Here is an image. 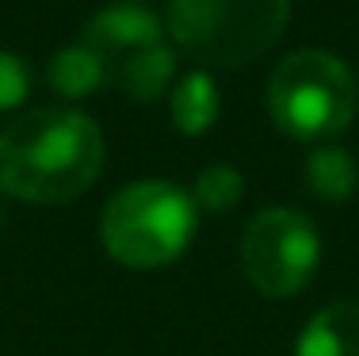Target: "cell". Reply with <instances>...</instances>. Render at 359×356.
<instances>
[{
    "mask_svg": "<svg viewBox=\"0 0 359 356\" xmlns=\"http://www.w3.org/2000/svg\"><path fill=\"white\" fill-rule=\"evenodd\" d=\"M199 207L168 180H138L107 199L100 218L104 249L126 268H165L191 245Z\"/></svg>",
    "mask_w": 359,
    "mask_h": 356,
    "instance_id": "cell-2",
    "label": "cell"
},
{
    "mask_svg": "<svg viewBox=\"0 0 359 356\" xmlns=\"http://www.w3.org/2000/svg\"><path fill=\"white\" fill-rule=\"evenodd\" d=\"M321 242L302 211L268 207L241 234V268L268 299H290L318 272Z\"/></svg>",
    "mask_w": 359,
    "mask_h": 356,
    "instance_id": "cell-5",
    "label": "cell"
},
{
    "mask_svg": "<svg viewBox=\"0 0 359 356\" xmlns=\"http://www.w3.org/2000/svg\"><path fill=\"white\" fill-rule=\"evenodd\" d=\"M104 157L96 119L73 107L27 112L0 134V192L39 207L69 203L96 184Z\"/></svg>",
    "mask_w": 359,
    "mask_h": 356,
    "instance_id": "cell-1",
    "label": "cell"
},
{
    "mask_svg": "<svg viewBox=\"0 0 359 356\" xmlns=\"http://www.w3.org/2000/svg\"><path fill=\"white\" fill-rule=\"evenodd\" d=\"M287 20L290 0H172L168 39L195 62L233 70L276 46Z\"/></svg>",
    "mask_w": 359,
    "mask_h": 356,
    "instance_id": "cell-4",
    "label": "cell"
},
{
    "mask_svg": "<svg viewBox=\"0 0 359 356\" xmlns=\"http://www.w3.org/2000/svg\"><path fill=\"white\" fill-rule=\"evenodd\" d=\"M241 192H245L241 173H237L233 165H226V161H218V165H207L199 173L191 199H195V207H203V211H229L241 199Z\"/></svg>",
    "mask_w": 359,
    "mask_h": 356,
    "instance_id": "cell-12",
    "label": "cell"
},
{
    "mask_svg": "<svg viewBox=\"0 0 359 356\" xmlns=\"http://www.w3.org/2000/svg\"><path fill=\"white\" fill-rule=\"evenodd\" d=\"M31 88V73L15 54L0 50V107H20Z\"/></svg>",
    "mask_w": 359,
    "mask_h": 356,
    "instance_id": "cell-13",
    "label": "cell"
},
{
    "mask_svg": "<svg viewBox=\"0 0 359 356\" xmlns=\"http://www.w3.org/2000/svg\"><path fill=\"white\" fill-rule=\"evenodd\" d=\"M218 119V88L207 73H187L172 92V123L184 134H203Z\"/></svg>",
    "mask_w": 359,
    "mask_h": 356,
    "instance_id": "cell-10",
    "label": "cell"
},
{
    "mask_svg": "<svg viewBox=\"0 0 359 356\" xmlns=\"http://www.w3.org/2000/svg\"><path fill=\"white\" fill-rule=\"evenodd\" d=\"M107 81V65L100 62V54H92L88 46H65L62 54L50 62V84H54V92H62V96H88V92L104 88Z\"/></svg>",
    "mask_w": 359,
    "mask_h": 356,
    "instance_id": "cell-11",
    "label": "cell"
},
{
    "mask_svg": "<svg viewBox=\"0 0 359 356\" xmlns=\"http://www.w3.org/2000/svg\"><path fill=\"white\" fill-rule=\"evenodd\" d=\"M4 226H8V207H4V196H0V234H4Z\"/></svg>",
    "mask_w": 359,
    "mask_h": 356,
    "instance_id": "cell-14",
    "label": "cell"
},
{
    "mask_svg": "<svg viewBox=\"0 0 359 356\" xmlns=\"http://www.w3.org/2000/svg\"><path fill=\"white\" fill-rule=\"evenodd\" d=\"M172 70H176L172 46H168V42H157V46L138 50L134 58H126V62L111 73V81L134 100H153V96L165 92L168 81H172Z\"/></svg>",
    "mask_w": 359,
    "mask_h": 356,
    "instance_id": "cell-8",
    "label": "cell"
},
{
    "mask_svg": "<svg viewBox=\"0 0 359 356\" xmlns=\"http://www.w3.org/2000/svg\"><path fill=\"white\" fill-rule=\"evenodd\" d=\"M359 81L329 50L287 54L268 81V112L294 142H329L355 119Z\"/></svg>",
    "mask_w": 359,
    "mask_h": 356,
    "instance_id": "cell-3",
    "label": "cell"
},
{
    "mask_svg": "<svg viewBox=\"0 0 359 356\" xmlns=\"http://www.w3.org/2000/svg\"><path fill=\"white\" fill-rule=\"evenodd\" d=\"M165 42V27L153 15V8H145L142 0H118L107 4L104 12H96L84 27V46L92 54H100V62L107 65V81L126 58H134L138 50H149Z\"/></svg>",
    "mask_w": 359,
    "mask_h": 356,
    "instance_id": "cell-6",
    "label": "cell"
},
{
    "mask_svg": "<svg viewBox=\"0 0 359 356\" xmlns=\"http://www.w3.org/2000/svg\"><path fill=\"white\" fill-rule=\"evenodd\" d=\"M294 356H359V299L321 307L298 334Z\"/></svg>",
    "mask_w": 359,
    "mask_h": 356,
    "instance_id": "cell-7",
    "label": "cell"
},
{
    "mask_svg": "<svg viewBox=\"0 0 359 356\" xmlns=\"http://www.w3.org/2000/svg\"><path fill=\"white\" fill-rule=\"evenodd\" d=\"M306 184L318 199H329V203H344L348 196L355 192V161L344 146H325L310 150L306 157Z\"/></svg>",
    "mask_w": 359,
    "mask_h": 356,
    "instance_id": "cell-9",
    "label": "cell"
}]
</instances>
